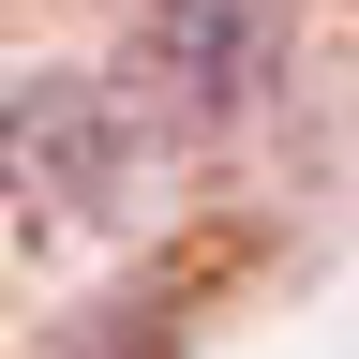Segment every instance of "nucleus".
I'll return each instance as SVG.
<instances>
[{
	"instance_id": "1",
	"label": "nucleus",
	"mask_w": 359,
	"mask_h": 359,
	"mask_svg": "<svg viewBox=\"0 0 359 359\" xmlns=\"http://www.w3.org/2000/svg\"><path fill=\"white\" fill-rule=\"evenodd\" d=\"M285 0H150L135 15V45H120V105H135V135H240L255 105H269V75H285Z\"/></svg>"
},
{
	"instance_id": "2",
	"label": "nucleus",
	"mask_w": 359,
	"mask_h": 359,
	"mask_svg": "<svg viewBox=\"0 0 359 359\" xmlns=\"http://www.w3.org/2000/svg\"><path fill=\"white\" fill-rule=\"evenodd\" d=\"M120 180H135L120 75H30L15 105H0V195H15V210L90 224V210H120Z\"/></svg>"
}]
</instances>
